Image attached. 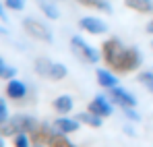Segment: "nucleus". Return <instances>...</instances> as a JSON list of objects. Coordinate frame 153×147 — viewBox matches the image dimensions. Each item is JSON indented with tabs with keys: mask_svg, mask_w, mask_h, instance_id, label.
Returning <instances> with one entry per match:
<instances>
[{
	"mask_svg": "<svg viewBox=\"0 0 153 147\" xmlns=\"http://www.w3.org/2000/svg\"><path fill=\"white\" fill-rule=\"evenodd\" d=\"M37 124L39 122H37L35 116L17 114V116H10L6 122L0 124V135H2V137H15L17 133H33Z\"/></svg>",
	"mask_w": 153,
	"mask_h": 147,
	"instance_id": "obj_1",
	"label": "nucleus"
},
{
	"mask_svg": "<svg viewBox=\"0 0 153 147\" xmlns=\"http://www.w3.org/2000/svg\"><path fill=\"white\" fill-rule=\"evenodd\" d=\"M71 50L83 64H97L100 58H102V52H97L91 44H87L81 35H73L71 37Z\"/></svg>",
	"mask_w": 153,
	"mask_h": 147,
	"instance_id": "obj_2",
	"label": "nucleus"
},
{
	"mask_svg": "<svg viewBox=\"0 0 153 147\" xmlns=\"http://www.w3.org/2000/svg\"><path fill=\"white\" fill-rule=\"evenodd\" d=\"M143 64V54L139 48H124L120 52L116 64L112 66V71L116 73H132Z\"/></svg>",
	"mask_w": 153,
	"mask_h": 147,
	"instance_id": "obj_3",
	"label": "nucleus"
},
{
	"mask_svg": "<svg viewBox=\"0 0 153 147\" xmlns=\"http://www.w3.org/2000/svg\"><path fill=\"white\" fill-rule=\"evenodd\" d=\"M23 29H25L31 37L39 40V42H48V44L54 42V35H52V31L48 29V25H44L42 21L33 19V17H27L25 21H23Z\"/></svg>",
	"mask_w": 153,
	"mask_h": 147,
	"instance_id": "obj_4",
	"label": "nucleus"
},
{
	"mask_svg": "<svg viewBox=\"0 0 153 147\" xmlns=\"http://www.w3.org/2000/svg\"><path fill=\"white\" fill-rule=\"evenodd\" d=\"M124 50L122 46V42L118 40V37H110V40H105L102 44V58L103 62H108L110 64V69L116 64V60H118V56H120V52Z\"/></svg>",
	"mask_w": 153,
	"mask_h": 147,
	"instance_id": "obj_5",
	"label": "nucleus"
},
{
	"mask_svg": "<svg viewBox=\"0 0 153 147\" xmlns=\"http://www.w3.org/2000/svg\"><path fill=\"white\" fill-rule=\"evenodd\" d=\"M110 99H112V104H116L120 108H137V98L128 89L120 87V85L110 89Z\"/></svg>",
	"mask_w": 153,
	"mask_h": 147,
	"instance_id": "obj_6",
	"label": "nucleus"
},
{
	"mask_svg": "<svg viewBox=\"0 0 153 147\" xmlns=\"http://www.w3.org/2000/svg\"><path fill=\"white\" fill-rule=\"evenodd\" d=\"M87 110L95 112L97 116H103V118H108V116H112V114H114V104H112V99L105 98V96H95V98L89 101Z\"/></svg>",
	"mask_w": 153,
	"mask_h": 147,
	"instance_id": "obj_7",
	"label": "nucleus"
},
{
	"mask_svg": "<svg viewBox=\"0 0 153 147\" xmlns=\"http://www.w3.org/2000/svg\"><path fill=\"white\" fill-rule=\"evenodd\" d=\"M79 27L85 29L91 35H103V33H108V23L102 21V19H97V17H81L79 19Z\"/></svg>",
	"mask_w": 153,
	"mask_h": 147,
	"instance_id": "obj_8",
	"label": "nucleus"
},
{
	"mask_svg": "<svg viewBox=\"0 0 153 147\" xmlns=\"http://www.w3.org/2000/svg\"><path fill=\"white\" fill-rule=\"evenodd\" d=\"M79 126L81 122L76 120V118H71L68 114L66 116H60V118H56L54 122H52V128L56 131V133H62V135H73L79 131Z\"/></svg>",
	"mask_w": 153,
	"mask_h": 147,
	"instance_id": "obj_9",
	"label": "nucleus"
},
{
	"mask_svg": "<svg viewBox=\"0 0 153 147\" xmlns=\"http://www.w3.org/2000/svg\"><path fill=\"white\" fill-rule=\"evenodd\" d=\"M52 135H54V128H52V124H48V122H39L35 126L33 133H29V137H31V141H33L35 145H48Z\"/></svg>",
	"mask_w": 153,
	"mask_h": 147,
	"instance_id": "obj_10",
	"label": "nucleus"
},
{
	"mask_svg": "<svg viewBox=\"0 0 153 147\" xmlns=\"http://www.w3.org/2000/svg\"><path fill=\"white\" fill-rule=\"evenodd\" d=\"M6 96L10 99H23L27 96V85L23 81H19V79H10V81H6Z\"/></svg>",
	"mask_w": 153,
	"mask_h": 147,
	"instance_id": "obj_11",
	"label": "nucleus"
},
{
	"mask_svg": "<svg viewBox=\"0 0 153 147\" xmlns=\"http://www.w3.org/2000/svg\"><path fill=\"white\" fill-rule=\"evenodd\" d=\"M95 77H97V83L102 85L103 89H114V87H118V77L112 73L110 69H97V71H95Z\"/></svg>",
	"mask_w": 153,
	"mask_h": 147,
	"instance_id": "obj_12",
	"label": "nucleus"
},
{
	"mask_svg": "<svg viewBox=\"0 0 153 147\" xmlns=\"http://www.w3.org/2000/svg\"><path fill=\"white\" fill-rule=\"evenodd\" d=\"M73 108H75V99L71 98L68 93H62V96H58V98L54 99V110L58 114H62V116H66L68 112H73Z\"/></svg>",
	"mask_w": 153,
	"mask_h": 147,
	"instance_id": "obj_13",
	"label": "nucleus"
},
{
	"mask_svg": "<svg viewBox=\"0 0 153 147\" xmlns=\"http://www.w3.org/2000/svg\"><path fill=\"white\" fill-rule=\"evenodd\" d=\"M76 120L83 122V124H87V126H91V128H102L103 116H97L95 112L87 110V112H79V114H76Z\"/></svg>",
	"mask_w": 153,
	"mask_h": 147,
	"instance_id": "obj_14",
	"label": "nucleus"
},
{
	"mask_svg": "<svg viewBox=\"0 0 153 147\" xmlns=\"http://www.w3.org/2000/svg\"><path fill=\"white\" fill-rule=\"evenodd\" d=\"M66 75H68V69H66L62 62H54V60H52L50 66H48L46 77H48V79H52V81H62Z\"/></svg>",
	"mask_w": 153,
	"mask_h": 147,
	"instance_id": "obj_15",
	"label": "nucleus"
},
{
	"mask_svg": "<svg viewBox=\"0 0 153 147\" xmlns=\"http://www.w3.org/2000/svg\"><path fill=\"white\" fill-rule=\"evenodd\" d=\"M128 8H132L134 13H141V15H147L153 13V0H124Z\"/></svg>",
	"mask_w": 153,
	"mask_h": 147,
	"instance_id": "obj_16",
	"label": "nucleus"
},
{
	"mask_svg": "<svg viewBox=\"0 0 153 147\" xmlns=\"http://www.w3.org/2000/svg\"><path fill=\"white\" fill-rule=\"evenodd\" d=\"M37 4H39V8H42V13L52 19V21H58L60 19V10H58V6L52 2V0H37Z\"/></svg>",
	"mask_w": 153,
	"mask_h": 147,
	"instance_id": "obj_17",
	"label": "nucleus"
},
{
	"mask_svg": "<svg viewBox=\"0 0 153 147\" xmlns=\"http://www.w3.org/2000/svg\"><path fill=\"white\" fill-rule=\"evenodd\" d=\"M48 147H76V145L68 139V135H62V133H56L54 131V135H52L50 141H48Z\"/></svg>",
	"mask_w": 153,
	"mask_h": 147,
	"instance_id": "obj_18",
	"label": "nucleus"
},
{
	"mask_svg": "<svg viewBox=\"0 0 153 147\" xmlns=\"http://www.w3.org/2000/svg\"><path fill=\"white\" fill-rule=\"evenodd\" d=\"M76 2H81V4H85V6H89V8H97V10H102V13H108V15H112V4L108 2V0H76Z\"/></svg>",
	"mask_w": 153,
	"mask_h": 147,
	"instance_id": "obj_19",
	"label": "nucleus"
},
{
	"mask_svg": "<svg viewBox=\"0 0 153 147\" xmlns=\"http://www.w3.org/2000/svg\"><path fill=\"white\" fill-rule=\"evenodd\" d=\"M15 77H17V69H15V66H10V64L0 56V79L10 81V79H15Z\"/></svg>",
	"mask_w": 153,
	"mask_h": 147,
	"instance_id": "obj_20",
	"label": "nucleus"
},
{
	"mask_svg": "<svg viewBox=\"0 0 153 147\" xmlns=\"http://www.w3.org/2000/svg\"><path fill=\"white\" fill-rule=\"evenodd\" d=\"M13 145L15 147H31V137L29 133H17L13 137Z\"/></svg>",
	"mask_w": 153,
	"mask_h": 147,
	"instance_id": "obj_21",
	"label": "nucleus"
},
{
	"mask_svg": "<svg viewBox=\"0 0 153 147\" xmlns=\"http://www.w3.org/2000/svg\"><path fill=\"white\" fill-rule=\"evenodd\" d=\"M50 62H52V60H48V58H37V60H35V73L42 75V77H46Z\"/></svg>",
	"mask_w": 153,
	"mask_h": 147,
	"instance_id": "obj_22",
	"label": "nucleus"
},
{
	"mask_svg": "<svg viewBox=\"0 0 153 147\" xmlns=\"http://www.w3.org/2000/svg\"><path fill=\"white\" fill-rule=\"evenodd\" d=\"M10 116H8V104H6V99L0 98V124L6 122Z\"/></svg>",
	"mask_w": 153,
	"mask_h": 147,
	"instance_id": "obj_23",
	"label": "nucleus"
},
{
	"mask_svg": "<svg viewBox=\"0 0 153 147\" xmlns=\"http://www.w3.org/2000/svg\"><path fill=\"white\" fill-rule=\"evenodd\" d=\"M122 112H124V116H126L128 120H132V122H141V114H139L134 108H122Z\"/></svg>",
	"mask_w": 153,
	"mask_h": 147,
	"instance_id": "obj_24",
	"label": "nucleus"
},
{
	"mask_svg": "<svg viewBox=\"0 0 153 147\" xmlns=\"http://www.w3.org/2000/svg\"><path fill=\"white\" fill-rule=\"evenodd\" d=\"M137 81L145 87L149 81H153V71H143V73H139V75H137Z\"/></svg>",
	"mask_w": 153,
	"mask_h": 147,
	"instance_id": "obj_25",
	"label": "nucleus"
},
{
	"mask_svg": "<svg viewBox=\"0 0 153 147\" xmlns=\"http://www.w3.org/2000/svg\"><path fill=\"white\" fill-rule=\"evenodd\" d=\"M4 4L10 10H23L25 8V0H4Z\"/></svg>",
	"mask_w": 153,
	"mask_h": 147,
	"instance_id": "obj_26",
	"label": "nucleus"
},
{
	"mask_svg": "<svg viewBox=\"0 0 153 147\" xmlns=\"http://www.w3.org/2000/svg\"><path fill=\"white\" fill-rule=\"evenodd\" d=\"M122 133H124L126 137H137V133H134L132 124H124V126H122Z\"/></svg>",
	"mask_w": 153,
	"mask_h": 147,
	"instance_id": "obj_27",
	"label": "nucleus"
},
{
	"mask_svg": "<svg viewBox=\"0 0 153 147\" xmlns=\"http://www.w3.org/2000/svg\"><path fill=\"white\" fill-rule=\"evenodd\" d=\"M147 33H151V35H153V19L149 21V25H147Z\"/></svg>",
	"mask_w": 153,
	"mask_h": 147,
	"instance_id": "obj_28",
	"label": "nucleus"
},
{
	"mask_svg": "<svg viewBox=\"0 0 153 147\" xmlns=\"http://www.w3.org/2000/svg\"><path fill=\"white\" fill-rule=\"evenodd\" d=\"M145 87H147V89H149V91H151V93H153V81H149V83H147Z\"/></svg>",
	"mask_w": 153,
	"mask_h": 147,
	"instance_id": "obj_29",
	"label": "nucleus"
},
{
	"mask_svg": "<svg viewBox=\"0 0 153 147\" xmlns=\"http://www.w3.org/2000/svg\"><path fill=\"white\" fill-rule=\"evenodd\" d=\"M0 35H8V31H6L4 27H0Z\"/></svg>",
	"mask_w": 153,
	"mask_h": 147,
	"instance_id": "obj_30",
	"label": "nucleus"
},
{
	"mask_svg": "<svg viewBox=\"0 0 153 147\" xmlns=\"http://www.w3.org/2000/svg\"><path fill=\"white\" fill-rule=\"evenodd\" d=\"M0 147H4V137L0 135Z\"/></svg>",
	"mask_w": 153,
	"mask_h": 147,
	"instance_id": "obj_31",
	"label": "nucleus"
},
{
	"mask_svg": "<svg viewBox=\"0 0 153 147\" xmlns=\"http://www.w3.org/2000/svg\"><path fill=\"white\" fill-rule=\"evenodd\" d=\"M0 19H4V13H2V4H0Z\"/></svg>",
	"mask_w": 153,
	"mask_h": 147,
	"instance_id": "obj_32",
	"label": "nucleus"
},
{
	"mask_svg": "<svg viewBox=\"0 0 153 147\" xmlns=\"http://www.w3.org/2000/svg\"><path fill=\"white\" fill-rule=\"evenodd\" d=\"M35 147H44V145H35Z\"/></svg>",
	"mask_w": 153,
	"mask_h": 147,
	"instance_id": "obj_33",
	"label": "nucleus"
},
{
	"mask_svg": "<svg viewBox=\"0 0 153 147\" xmlns=\"http://www.w3.org/2000/svg\"><path fill=\"white\" fill-rule=\"evenodd\" d=\"M151 46H153V42H151Z\"/></svg>",
	"mask_w": 153,
	"mask_h": 147,
	"instance_id": "obj_34",
	"label": "nucleus"
}]
</instances>
